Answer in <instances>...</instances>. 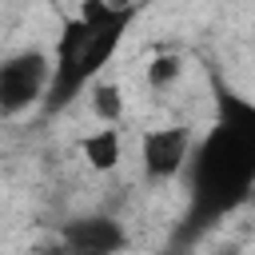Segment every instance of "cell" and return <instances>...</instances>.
Returning a JSON list of instances; mask_svg holds the SVG:
<instances>
[{"mask_svg":"<svg viewBox=\"0 0 255 255\" xmlns=\"http://www.w3.org/2000/svg\"><path fill=\"white\" fill-rule=\"evenodd\" d=\"M187 227L183 235L207 231L215 219L231 215L255 195V100L219 88L215 120L195 135L187 163Z\"/></svg>","mask_w":255,"mask_h":255,"instance_id":"cell-1","label":"cell"},{"mask_svg":"<svg viewBox=\"0 0 255 255\" xmlns=\"http://www.w3.org/2000/svg\"><path fill=\"white\" fill-rule=\"evenodd\" d=\"M60 247L64 255H120L128 247V231L116 215L92 211L60 223Z\"/></svg>","mask_w":255,"mask_h":255,"instance_id":"cell-5","label":"cell"},{"mask_svg":"<svg viewBox=\"0 0 255 255\" xmlns=\"http://www.w3.org/2000/svg\"><path fill=\"white\" fill-rule=\"evenodd\" d=\"M80 159H84L92 171H100V175L116 171L120 159H124V131H120V128H92V131L80 139Z\"/></svg>","mask_w":255,"mask_h":255,"instance_id":"cell-6","label":"cell"},{"mask_svg":"<svg viewBox=\"0 0 255 255\" xmlns=\"http://www.w3.org/2000/svg\"><path fill=\"white\" fill-rule=\"evenodd\" d=\"M88 104H92V116L100 120V128H116L120 116H124V92H120V84H112V80L92 84V88H88Z\"/></svg>","mask_w":255,"mask_h":255,"instance_id":"cell-7","label":"cell"},{"mask_svg":"<svg viewBox=\"0 0 255 255\" xmlns=\"http://www.w3.org/2000/svg\"><path fill=\"white\" fill-rule=\"evenodd\" d=\"M195 135L183 124H159L139 135V171L147 183H175L187 175Z\"/></svg>","mask_w":255,"mask_h":255,"instance_id":"cell-4","label":"cell"},{"mask_svg":"<svg viewBox=\"0 0 255 255\" xmlns=\"http://www.w3.org/2000/svg\"><path fill=\"white\" fill-rule=\"evenodd\" d=\"M131 20H135V8H124V4H84L76 16L64 20V32L52 44V92L44 112H64L80 96H88L92 84H100Z\"/></svg>","mask_w":255,"mask_h":255,"instance_id":"cell-2","label":"cell"},{"mask_svg":"<svg viewBox=\"0 0 255 255\" xmlns=\"http://www.w3.org/2000/svg\"><path fill=\"white\" fill-rule=\"evenodd\" d=\"M179 76H183V56H175V52H159V56L147 64V84H151L155 92L171 88Z\"/></svg>","mask_w":255,"mask_h":255,"instance_id":"cell-8","label":"cell"},{"mask_svg":"<svg viewBox=\"0 0 255 255\" xmlns=\"http://www.w3.org/2000/svg\"><path fill=\"white\" fill-rule=\"evenodd\" d=\"M52 92V48H16L0 56V120L44 108Z\"/></svg>","mask_w":255,"mask_h":255,"instance_id":"cell-3","label":"cell"}]
</instances>
